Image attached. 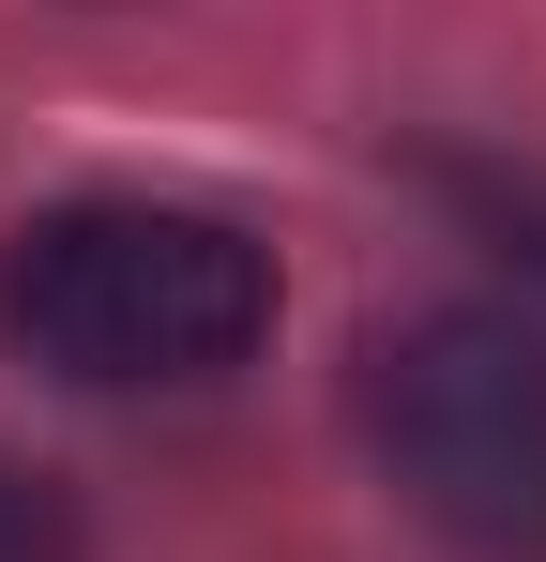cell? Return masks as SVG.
<instances>
[{
    "label": "cell",
    "mask_w": 546,
    "mask_h": 562,
    "mask_svg": "<svg viewBox=\"0 0 546 562\" xmlns=\"http://www.w3.org/2000/svg\"><path fill=\"white\" fill-rule=\"evenodd\" d=\"M0 562H91L77 548V502H61L31 457H0Z\"/></svg>",
    "instance_id": "obj_3"
},
{
    "label": "cell",
    "mask_w": 546,
    "mask_h": 562,
    "mask_svg": "<svg viewBox=\"0 0 546 562\" xmlns=\"http://www.w3.org/2000/svg\"><path fill=\"white\" fill-rule=\"evenodd\" d=\"M364 441L395 502L470 562H546V319L425 304L364 350Z\"/></svg>",
    "instance_id": "obj_2"
},
{
    "label": "cell",
    "mask_w": 546,
    "mask_h": 562,
    "mask_svg": "<svg viewBox=\"0 0 546 562\" xmlns=\"http://www.w3.org/2000/svg\"><path fill=\"white\" fill-rule=\"evenodd\" d=\"M0 335L77 395H182L273 335V244L197 198H61L0 244Z\"/></svg>",
    "instance_id": "obj_1"
}]
</instances>
